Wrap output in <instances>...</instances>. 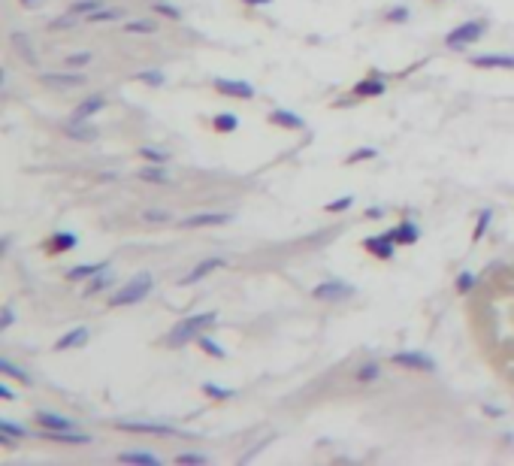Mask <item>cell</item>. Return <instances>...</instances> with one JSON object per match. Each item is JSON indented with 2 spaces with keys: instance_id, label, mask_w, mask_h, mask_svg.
<instances>
[{
  "instance_id": "6da1fadb",
  "label": "cell",
  "mask_w": 514,
  "mask_h": 466,
  "mask_svg": "<svg viewBox=\"0 0 514 466\" xmlns=\"http://www.w3.org/2000/svg\"><path fill=\"white\" fill-rule=\"evenodd\" d=\"M215 321H218V312H200V315H191V318H181V321L173 327V331L167 333V345H185L191 343V339H197L206 327H212Z\"/></svg>"
},
{
  "instance_id": "7a4b0ae2",
  "label": "cell",
  "mask_w": 514,
  "mask_h": 466,
  "mask_svg": "<svg viewBox=\"0 0 514 466\" xmlns=\"http://www.w3.org/2000/svg\"><path fill=\"white\" fill-rule=\"evenodd\" d=\"M152 288H155L152 272H136L130 282H124V285L118 288L116 297H109V306H133V303L145 300L148 294H152Z\"/></svg>"
},
{
  "instance_id": "3957f363",
  "label": "cell",
  "mask_w": 514,
  "mask_h": 466,
  "mask_svg": "<svg viewBox=\"0 0 514 466\" xmlns=\"http://www.w3.org/2000/svg\"><path fill=\"white\" fill-rule=\"evenodd\" d=\"M484 30H487V25L484 21H466V25H460V28H454L448 37H445V45H448L451 52H463V49H469L472 43H478L484 37Z\"/></svg>"
},
{
  "instance_id": "277c9868",
  "label": "cell",
  "mask_w": 514,
  "mask_h": 466,
  "mask_svg": "<svg viewBox=\"0 0 514 466\" xmlns=\"http://www.w3.org/2000/svg\"><path fill=\"white\" fill-rule=\"evenodd\" d=\"M393 367H403V370H418V372H436V360L424 351H396L391 355Z\"/></svg>"
},
{
  "instance_id": "5b68a950",
  "label": "cell",
  "mask_w": 514,
  "mask_h": 466,
  "mask_svg": "<svg viewBox=\"0 0 514 466\" xmlns=\"http://www.w3.org/2000/svg\"><path fill=\"white\" fill-rule=\"evenodd\" d=\"M312 297L315 300H345V297H354V285H348L342 279H327L312 288Z\"/></svg>"
},
{
  "instance_id": "8992f818",
  "label": "cell",
  "mask_w": 514,
  "mask_h": 466,
  "mask_svg": "<svg viewBox=\"0 0 514 466\" xmlns=\"http://www.w3.org/2000/svg\"><path fill=\"white\" fill-rule=\"evenodd\" d=\"M124 433H152V436H176L179 430L173 424H157V421H118L116 424Z\"/></svg>"
},
{
  "instance_id": "52a82bcc",
  "label": "cell",
  "mask_w": 514,
  "mask_h": 466,
  "mask_svg": "<svg viewBox=\"0 0 514 466\" xmlns=\"http://www.w3.org/2000/svg\"><path fill=\"white\" fill-rule=\"evenodd\" d=\"M212 85H215L218 94H227V97H239V100L255 97V88H251L248 82H242V79H215Z\"/></svg>"
},
{
  "instance_id": "ba28073f",
  "label": "cell",
  "mask_w": 514,
  "mask_h": 466,
  "mask_svg": "<svg viewBox=\"0 0 514 466\" xmlns=\"http://www.w3.org/2000/svg\"><path fill=\"white\" fill-rule=\"evenodd\" d=\"M472 67H484V70H514V55L493 52V55H472Z\"/></svg>"
},
{
  "instance_id": "9c48e42d",
  "label": "cell",
  "mask_w": 514,
  "mask_h": 466,
  "mask_svg": "<svg viewBox=\"0 0 514 466\" xmlns=\"http://www.w3.org/2000/svg\"><path fill=\"white\" fill-rule=\"evenodd\" d=\"M221 267H224V257H206V260H200V264H197V267H194V270L188 272L185 279L179 282V285H181V288H188V285H197V282H203L206 276H209V272L221 270Z\"/></svg>"
},
{
  "instance_id": "30bf717a",
  "label": "cell",
  "mask_w": 514,
  "mask_h": 466,
  "mask_svg": "<svg viewBox=\"0 0 514 466\" xmlns=\"http://www.w3.org/2000/svg\"><path fill=\"white\" fill-rule=\"evenodd\" d=\"M393 245H396V243H393L387 233H379V236H367V240H363V248H367L369 255H375L379 260H391V257H393V252H396Z\"/></svg>"
},
{
  "instance_id": "8fae6325",
  "label": "cell",
  "mask_w": 514,
  "mask_h": 466,
  "mask_svg": "<svg viewBox=\"0 0 514 466\" xmlns=\"http://www.w3.org/2000/svg\"><path fill=\"white\" fill-rule=\"evenodd\" d=\"M227 221H233L230 212H197V215L181 218V227H215V224H227Z\"/></svg>"
},
{
  "instance_id": "7c38bea8",
  "label": "cell",
  "mask_w": 514,
  "mask_h": 466,
  "mask_svg": "<svg viewBox=\"0 0 514 466\" xmlns=\"http://www.w3.org/2000/svg\"><path fill=\"white\" fill-rule=\"evenodd\" d=\"M64 133L70 136V140H76V143H94L97 136H100V131L94 128V124H88L85 118H73V121L64 128Z\"/></svg>"
},
{
  "instance_id": "4fadbf2b",
  "label": "cell",
  "mask_w": 514,
  "mask_h": 466,
  "mask_svg": "<svg viewBox=\"0 0 514 466\" xmlns=\"http://www.w3.org/2000/svg\"><path fill=\"white\" fill-rule=\"evenodd\" d=\"M37 418V424L43 427V430H76V421L73 418H64V415H55V412H37L33 415Z\"/></svg>"
},
{
  "instance_id": "5bb4252c",
  "label": "cell",
  "mask_w": 514,
  "mask_h": 466,
  "mask_svg": "<svg viewBox=\"0 0 514 466\" xmlns=\"http://www.w3.org/2000/svg\"><path fill=\"white\" fill-rule=\"evenodd\" d=\"M269 124H276V128H288V131H303L306 121L296 116L291 109H272L269 112Z\"/></svg>"
},
{
  "instance_id": "9a60e30c",
  "label": "cell",
  "mask_w": 514,
  "mask_h": 466,
  "mask_svg": "<svg viewBox=\"0 0 514 466\" xmlns=\"http://www.w3.org/2000/svg\"><path fill=\"white\" fill-rule=\"evenodd\" d=\"M79 245V236L70 233V231H61V233H55L49 243H45V252L49 255H64V252H70V248Z\"/></svg>"
},
{
  "instance_id": "2e32d148",
  "label": "cell",
  "mask_w": 514,
  "mask_h": 466,
  "mask_svg": "<svg viewBox=\"0 0 514 466\" xmlns=\"http://www.w3.org/2000/svg\"><path fill=\"white\" fill-rule=\"evenodd\" d=\"M88 339H91V333H88V327H73L70 333H64L58 343H55V351H67V348H82V345H88Z\"/></svg>"
},
{
  "instance_id": "e0dca14e",
  "label": "cell",
  "mask_w": 514,
  "mask_h": 466,
  "mask_svg": "<svg viewBox=\"0 0 514 466\" xmlns=\"http://www.w3.org/2000/svg\"><path fill=\"white\" fill-rule=\"evenodd\" d=\"M387 236H391L396 245H411V243H418L420 231H418V224H411V221H399L393 231H387Z\"/></svg>"
},
{
  "instance_id": "ac0fdd59",
  "label": "cell",
  "mask_w": 514,
  "mask_h": 466,
  "mask_svg": "<svg viewBox=\"0 0 514 466\" xmlns=\"http://www.w3.org/2000/svg\"><path fill=\"white\" fill-rule=\"evenodd\" d=\"M43 82L52 85V88H79V85H85V76H79V73H45Z\"/></svg>"
},
{
  "instance_id": "d6986e66",
  "label": "cell",
  "mask_w": 514,
  "mask_h": 466,
  "mask_svg": "<svg viewBox=\"0 0 514 466\" xmlns=\"http://www.w3.org/2000/svg\"><path fill=\"white\" fill-rule=\"evenodd\" d=\"M45 436H49L52 442H64V445H88L91 436L88 433H79V430H43Z\"/></svg>"
},
{
  "instance_id": "ffe728a7",
  "label": "cell",
  "mask_w": 514,
  "mask_h": 466,
  "mask_svg": "<svg viewBox=\"0 0 514 466\" xmlns=\"http://www.w3.org/2000/svg\"><path fill=\"white\" fill-rule=\"evenodd\" d=\"M103 270H109V260H100V264H79L73 270H67V279L70 282H85V279H94Z\"/></svg>"
},
{
  "instance_id": "44dd1931",
  "label": "cell",
  "mask_w": 514,
  "mask_h": 466,
  "mask_svg": "<svg viewBox=\"0 0 514 466\" xmlns=\"http://www.w3.org/2000/svg\"><path fill=\"white\" fill-rule=\"evenodd\" d=\"M384 88H387L384 79L369 76V79H363V82L354 85V94H357V97H381V94H384Z\"/></svg>"
},
{
  "instance_id": "7402d4cb",
  "label": "cell",
  "mask_w": 514,
  "mask_h": 466,
  "mask_svg": "<svg viewBox=\"0 0 514 466\" xmlns=\"http://www.w3.org/2000/svg\"><path fill=\"white\" fill-rule=\"evenodd\" d=\"M103 106H106L103 97H88L73 109V118H91V116H97V112H103Z\"/></svg>"
},
{
  "instance_id": "603a6c76",
  "label": "cell",
  "mask_w": 514,
  "mask_h": 466,
  "mask_svg": "<svg viewBox=\"0 0 514 466\" xmlns=\"http://www.w3.org/2000/svg\"><path fill=\"white\" fill-rule=\"evenodd\" d=\"M112 282H116V276H112L109 270H103V272H97L94 279H88V285H85V297H94V294H100V291H106Z\"/></svg>"
},
{
  "instance_id": "cb8c5ba5",
  "label": "cell",
  "mask_w": 514,
  "mask_h": 466,
  "mask_svg": "<svg viewBox=\"0 0 514 466\" xmlns=\"http://www.w3.org/2000/svg\"><path fill=\"white\" fill-rule=\"evenodd\" d=\"M118 460L121 463H143V466H157L161 463V457L152 454V451H124V454H118Z\"/></svg>"
},
{
  "instance_id": "d4e9b609",
  "label": "cell",
  "mask_w": 514,
  "mask_h": 466,
  "mask_svg": "<svg viewBox=\"0 0 514 466\" xmlns=\"http://www.w3.org/2000/svg\"><path fill=\"white\" fill-rule=\"evenodd\" d=\"M212 128L218 133H233L239 128V118L233 116V112H218V116L212 118Z\"/></svg>"
},
{
  "instance_id": "484cf974",
  "label": "cell",
  "mask_w": 514,
  "mask_h": 466,
  "mask_svg": "<svg viewBox=\"0 0 514 466\" xmlns=\"http://www.w3.org/2000/svg\"><path fill=\"white\" fill-rule=\"evenodd\" d=\"M140 179L143 182H152V185H167L169 182V176H167V170H164V164H155V167H145L143 173H140Z\"/></svg>"
},
{
  "instance_id": "4316f807",
  "label": "cell",
  "mask_w": 514,
  "mask_h": 466,
  "mask_svg": "<svg viewBox=\"0 0 514 466\" xmlns=\"http://www.w3.org/2000/svg\"><path fill=\"white\" fill-rule=\"evenodd\" d=\"M103 6H106L103 0H79V4H73V6H70V13H73V16L88 18L91 13H97V9H103Z\"/></svg>"
},
{
  "instance_id": "83f0119b",
  "label": "cell",
  "mask_w": 514,
  "mask_h": 466,
  "mask_svg": "<svg viewBox=\"0 0 514 466\" xmlns=\"http://www.w3.org/2000/svg\"><path fill=\"white\" fill-rule=\"evenodd\" d=\"M124 18V9L116 6V9H97V13H91L88 21H94V25H103V21H121Z\"/></svg>"
},
{
  "instance_id": "f1b7e54d",
  "label": "cell",
  "mask_w": 514,
  "mask_h": 466,
  "mask_svg": "<svg viewBox=\"0 0 514 466\" xmlns=\"http://www.w3.org/2000/svg\"><path fill=\"white\" fill-rule=\"evenodd\" d=\"M0 372H4V376H13V379H18L21 384H30V376L25 370H18L13 360H6V357H0Z\"/></svg>"
},
{
  "instance_id": "f546056e",
  "label": "cell",
  "mask_w": 514,
  "mask_h": 466,
  "mask_svg": "<svg viewBox=\"0 0 514 466\" xmlns=\"http://www.w3.org/2000/svg\"><path fill=\"white\" fill-rule=\"evenodd\" d=\"M203 394H206V396H212V400H230V396H233L236 391L221 388V384H212V382H206V384H203Z\"/></svg>"
},
{
  "instance_id": "4dcf8cb0",
  "label": "cell",
  "mask_w": 514,
  "mask_h": 466,
  "mask_svg": "<svg viewBox=\"0 0 514 466\" xmlns=\"http://www.w3.org/2000/svg\"><path fill=\"white\" fill-rule=\"evenodd\" d=\"M124 30H128V33H152V30H157V25L152 18H136V21H128Z\"/></svg>"
},
{
  "instance_id": "1f68e13d",
  "label": "cell",
  "mask_w": 514,
  "mask_h": 466,
  "mask_svg": "<svg viewBox=\"0 0 514 466\" xmlns=\"http://www.w3.org/2000/svg\"><path fill=\"white\" fill-rule=\"evenodd\" d=\"M197 343H200V348L206 351V355H212V357H218V360L224 357V348L215 343V339H209V336H197Z\"/></svg>"
},
{
  "instance_id": "d6a6232c",
  "label": "cell",
  "mask_w": 514,
  "mask_h": 466,
  "mask_svg": "<svg viewBox=\"0 0 514 466\" xmlns=\"http://www.w3.org/2000/svg\"><path fill=\"white\" fill-rule=\"evenodd\" d=\"M91 61H94V55H91V52H76V55H67V58H64L67 67H88Z\"/></svg>"
},
{
  "instance_id": "836d02e7",
  "label": "cell",
  "mask_w": 514,
  "mask_h": 466,
  "mask_svg": "<svg viewBox=\"0 0 514 466\" xmlns=\"http://www.w3.org/2000/svg\"><path fill=\"white\" fill-rule=\"evenodd\" d=\"M490 218H493V209H484L481 215H478V227H475V233H472V240H475V243L484 236V231L490 227Z\"/></svg>"
},
{
  "instance_id": "e575fe53",
  "label": "cell",
  "mask_w": 514,
  "mask_h": 466,
  "mask_svg": "<svg viewBox=\"0 0 514 466\" xmlns=\"http://www.w3.org/2000/svg\"><path fill=\"white\" fill-rule=\"evenodd\" d=\"M13 45H18L21 52H25V58L30 61V64H37V55H33V49H30V43H28V37H21V33H13Z\"/></svg>"
},
{
  "instance_id": "d590c367",
  "label": "cell",
  "mask_w": 514,
  "mask_h": 466,
  "mask_svg": "<svg viewBox=\"0 0 514 466\" xmlns=\"http://www.w3.org/2000/svg\"><path fill=\"white\" fill-rule=\"evenodd\" d=\"M379 376H381V367H379V363H367V367L357 370V379H360V382H372V379H379Z\"/></svg>"
},
{
  "instance_id": "8d00e7d4",
  "label": "cell",
  "mask_w": 514,
  "mask_h": 466,
  "mask_svg": "<svg viewBox=\"0 0 514 466\" xmlns=\"http://www.w3.org/2000/svg\"><path fill=\"white\" fill-rule=\"evenodd\" d=\"M140 155L152 164H167L169 161V152H161V149H140Z\"/></svg>"
},
{
  "instance_id": "74e56055",
  "label": "cell",
  "mask_w": 514,
  "mask_h": 466,
  "mask_svg": "<svg viewBox=\"0 0 514 466\" xmlns=\"http://www.w3.org/2000/svg\"><path fill=\"white\" fill-rule=\"evenodd\" d=\"M136 79H140V82H145V85H152V88H161V85H164V73H161V70H148V73H140Z\"/></svg>"
},
{
  "instance_id": "f35d334b",
  "label": "cell",
  "mask_w": 514,
  "mask_h": 466,
  "mask_svg": "<svg viewBox=\"0 0 514 466\" xmlns=\"http://www.w3.org/2000/svg\"><path fill=\"white\" fill-rule=\"evenodd\" d=\"M0 433H9V436H21V439H25L28 430L18 427V424H13V421H6V418H0Z\"/></svg>"
},
{
  "instance_id": "ab89813d",
  "label": "cell",
  "mask_w": 514,
  "mask_h": 466,
  "mask_svg": "<svg viewBox=\"0 0 514 466\" xmlns=\"http://www.w3.org/2000/svg\"><path fill=\"white\" fill-rule=\"evenodd\" d=\"M155 13L169 16V18H181V9H179V6H173V4H164V0H157V4H155Z\"/></svg>"
},
{
  "instance_id": "60d3db41",
  "label": "cell",
  "mask_w": 514,
  "mask_h": 466,
  "mask_svg": "<svg viewBox=\"0 0 514 466\" xmlns=\"http://www.w3.org/2000/svg\"><path fill=\"white\" fill-rule=\"evenodd\" d=\"M408 16H411L408 6H396V9H391V13H387V21H393V25H403V21H408Z\"/></svg>"
},
{
  "instance_id": "b9f144b4",
  "label": "cell",
  "mask_w": 514,
  "mask_h": 466,
  "mask_svg": "<svg viewBox=\"0 0 514 466\" xmlns=\"http://www.w3.org/2000/svg\"><path fill=\"white\" fill-rule=\"evenodd\" d=\"M375 155H379V152H375V149H357V152H354V155H348V157H345V161H348V164H357V161H372V157H375Z\"/></svg>"
},
{
  "instance_id": "7bdbcfd3",
  "label": "cell",
  "mask_w": 514,
  "mask_h": 466,
  "mask_svg": "<svg viewBox=\"0 0 514 466\" xmlns=\"http://www.w3.org/2000/svg\"><path fill=\"white\" fill-rule=\"evenodd\" d=\"M176 463H194V466H200L206 463V454H197V451H188V454H179Z\"/></svg>"
},
{
  "instance_id": "ee69618b",
  "label": "cell",
  "mask_w": 514,
  "mask_h": 466,
  "mask_svg": "<svg viewBox=\"0 0 514 466\" xmlns=\"http://www.w3.org/2000/svg\"><path fill=\"white\" fill-rule=\"evenodd\" d=\"M472 285H475V276H472V272H460V279H457V291L466 294V291H472Z\"/></svg>"
},
{
  "instance_id": "f6af8a7d",
  "label": "cell",
  "mask_w": 514,
  "mask_h": 466,
  "mask_svg": "<svg viewBox=\"0 0 514 466\" xmlns=\"http://www.w3.org/2000/svg\"><path fill=\"white\" fill-rule=\"evenodd\" d=\"M354 203V197H342V200H333V203H327V212H345L348 206Z\"/></svg>"
},
{
  "instance_id": "bcb514c9",
  "label": "cell",
  "mask_w": 514,
  "mask_h": 466,
  "mask_svg": "<svg viewBox=\"0 0 514 466\" xmlns=\"http://www.w3.org/2000/svg\"><path fill=\"white\" fill-rule=\"evenodd\" d=\"M145 221H169V212H161V209H145L143 212Z\"/></svg>"
},
{
  "instance_id": "7dc6e473",
  "label": "cell",
  "mask_w": 514,
  "mask_h": 466,
  "mask_svg": "<svg viewBox=\"0 0 514 466\" xmlns=\"http://www.w3.org/2000/svg\"><path fill=\"white\" fill-rule=\"evenodd\" d=\"M9 324H13V309H9V306H4V312H0V331H6Z\"/></svg>"
},
{
  "instance_id": "c3c4849f",
  "label": "cell",
  "mask_w": 514,
  "mask_h": 466,
  "mask_svg": "<svg viewBox=\"0 0 514 466\" xmlns=\"http://www.w3.org/2000/svg\"><path fill=\"white\" fill-rule=\"evenodd\" d=\"M0 396H4L6 403H13V400H16V394H13V388H9V384H0Z\"/></svg>"
},
{
  "instance_id": "681fc988",
  "label": "cell",
  "mask_w": 514,
  "mask_h": 466,
  "mask_svg": "<svg viewBox=\"0 0 514 466\" xmlns=\"http://www.w3.org/2000/svg\"><path fill=\"white\" fill-rule=\"evenodd\" d=\"M242 4H248V6H269L272 0H242Z\"/></svg>"
},
{
  "instance_id": "f907efd6",
  "label": "cell",
  "mask_w": 514,
  "mask_h": 466,
  "mask_svg": "<svg viewBox=\"0 0 514 466\" xmlns=\"http://www.w3.org/2000/svg\"><path fill=\"white\" fill-rule=\"evenodd\" d=\"M381 215H384L381 206H372V209H369V218H381Z\"/></svg>"
},
{
  "instance_id": "816d5d0a",
  "label": "cell",
  "mask_w": 514,
  "mask_h": 466,
  "mask_svg": "<svg viewBox=\"0 0 514 466\" xmlns=\"http://www.w3.org/2000/svg\"><path fill=\"white\" fill-rule=\"evenodd\" d=\"M21 4H25V6H28V9H37V6H40V4H43V0H21Z\"/></svg>"
}]
</instances>
